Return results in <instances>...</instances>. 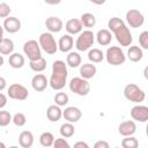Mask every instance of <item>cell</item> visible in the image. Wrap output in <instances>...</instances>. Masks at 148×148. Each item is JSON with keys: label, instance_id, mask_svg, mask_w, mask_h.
<instances>
[{"label": "cell", "instance_id": "cell-36", "mask_svg": "<svg viewBox=\"0 0 148 148\" xmlns=\"http://www.w3.org/2000/svg\"><path fill=\"white\" fill-rule=\"evenodd\" d=\"M12 9H10V6L6 2H1L0 3V17L1 18H7L9 17V14H10Z\"/></svg>", "mask_w": 148, "mask_h": 148}, {"label": "cell", "instance_id": "cell-12", "mask_svg": "<svg viewBox=\"0 0 148 148\" xmlns=\"http://www.w3.org/2000/svg\"><path fill=\"white\" fill-rule=\"evenodd\" d=\"M62 117L65 118V120H67V123H77L81 117H82V112L79 108L76 106H67L64 111H62Z\"/></svg>", "mask_w": 148, "mask_h": 148}, {"label": "cell", "instance_id": "cell-5", "mask_svg": "<svg viewBox=\"0 0 148 148\" xmlns=\"http://www.w3.org/2000/svg\"><path fill=\"white\" fill-rule=\"evenodd\" d=\"M95 38H96V36L94 35V32L91 30H83L79 35V37H77V39L75 42L76 50L81 51V52L90 50V47L95 43Z\"/></svg>", "mask_w": 148, "mask_h": 148}, {"label": "cell", "instance_id": "cell-44", "mask_svg": "<svg viewBox=\"0 0 148 148\" xmlns=\"http://www.w3.org/2000/svg\"><path fill=\"white\" fill-rule=\"evenodd\" d=\"M0 148H6V146H5V143H3V142H1V143H0Z\"/></svg>", "mask_w": 148, "mask_h": 148}, {"label": "cell", "instance_id": "cell-37", "mask_svg": "<svg viewBox=\"0 0 148 148\" xmlns=\"http://www.w3.org/2000/svg\"><path fill=\"white\" fill-rule=\"evenodd\" d=\"M139 43L142 49L148 50V30H145L139 35Z\"/></svg>", "mask_w": 148, "mask_h": 148}, {"label": "cell", "instance_id": "cell-2", "mask_svg": "<svg viewBox=\"0 0 148 148\" xmlns=\"http://www.w3.org/2000/svg\"><path fill=\"white\" fill-rule=\"evenodd\" d=\"M68 71H67V64L62 60H56L52 64V74L49 80L50 87L53 90H61L67 82Z\"/></svg>", "mask_w": 148, "mask_h": 148}, {"label": "cell", "instance_id": "cell-9", "mask_svg": "<svg viewBox=\"0 0 148 148\" xmlns=\"http://www.w3.org/2000/svg\"><path fill=\"white\" fill-rule=\"evenodd\" d=\"M7 95L9 98L12 99H16V101H24L28 98L29 96V91L28 89L20 84V83H13L9 86L8 88V91H7Z\"/></svg>", "mask_w": 148, "mask_h": 148}, {"label": "cell", "instance_id": "cell-18", "mask_svg": "<svg viewBox=\"0 0 148 148\" xmlns=\"http://www.w3.org/2000/svg\"><path fill=\"white\" fill-rule=\"evenodd\" d=\"M73 45H74V39H73V37L71 36V35H68V34H66V35H62L60 38H59V42H58V49H59V51H61V52H71V50H72V47H73Z\"/></svg>", "mask_w": 148, "mask_h": 148}, {"label": "cell", "instance_id": "cell-42", "mask_svg": "<svg viewBox=\"0 0 148 148\" xmlns=\"http://www.w3.org/2000/svg\"><path fill=\"white\" fill-rule=\"evenodd\" d=\"M5 87H6V80H5L3 76H1V77H0V90L3 91Z\"/></svg>", "mask_w": 148, "mask_h": 148}, {"label": "cell", "instance_id": "cell-8", "mask_svg": "<svg viewBox=\"0 0 148 148\" xmlns=\"http://www.w3.org/2000/svg\"><path fill=\"white\" fill-rule=\"evenodd\" d=\"M23 52L28 57L30 61L38 60L42 58V51H40V45L37 40L35 39H29L23 44Z\"/></svg>", "mask_w": 148, "mask_h": 148}, {"label": "cell", "instance_id": "cell-25", "mask_svg": "<svg viewBox=\"0 0 148 148\" xmlns=\"http://www.w3.org/2000/svg\"><path fill=\"white\" fill-rule=\"evenodd\" d=\"M14 42L10 39V38H6V37H3L2 39H1V42H0V53L2 54V56H10V54H13L14 52Z\"/></svg>", "mask_w": 148, "mask_h": 148}, {"label": "cell", "instance_id": "cell-26", "mask_svg": "<svg viewBox=\"0 0 148 148\" xmlns=\"http://www.w3.org/2000/svg\"><path fill=\"white\" fill-rule=\"evenodd\" d=\"M81 62H82V58L77 52H74V51L69 52L66 57V64H67V66H69L72 68H76V67L81 66Z\"/></svg>", "mask_w": 148, "mask_h": 148}, {"label": "cell", "instance_id": "cell-31", "mask_svg": "<svg viewBox=\"0 0 148 148\" xmlns=\"http://www.w3.org/2000/svg\"><path fill=\"white\" fill-rule=\"evenodd\" d=\"M29 66H30V68H31L34 72L40 73V72H43V71L46 68V60L42 57V58L38 59V60L30 61V62H29Z\"/></svg>", "mask_w": 148, "mask_h": 148}, {"label": "cell", "instance_id": "cell-24", "mask_svg": "<svg viewBox=\"0 0 148 148\" xmlns=\"http://www.w3.org/2000/svg\"><path fill=\"white\" fill-rule=\"evenodd\" d=\"M24 62H25V59L24 57L18 53V52H14L13 54L9 56L8 58V64L10 67L15 68V69H18V68H22L24 66Z\"/></svg>", "mask_w": 148, "mask_h": 148}, {"label": "cell", "instance_id": "cell-13", "mask_svg": "<svg viewBox=\"0 0 148 148\" xmlns=\"http://www.w3.org/2000/svg\"><path fill=\"white\" fill-rule=\"evenodd\" d=\"M2 28L5 31H7L9 34H15L21 30V21L15 16H9L3 20Z\"/></svg>", "mask_w": 148, "mask_h": 148}, {"label": "cell", "instance_id": "cell-41", "mask_svg": "<svg viewBox=\"0 0 148 148\" xmlns=\"http://www.w3.org/2000/svg\"><path fill=\"white\" fill-rule=\"evenodd\" d=\"M73 148H90V147H89V145H88L87 142H84V141H77V142L74 143V147H73Z\"/></svg>", "mask_w": 148, "mask_h": 148}, {"label": "cell", "instance_id": "cell-11", "mask_svg": "<svg viewBox=\"0 0 148 148\" xmlns=\"http://www.w3.org/2000/svg\"><path fill=\"white\" fill-rule=\"evenodd\" d=\"M130 114H131L132 119L135 121H140V123L148 121V106L140 105V104L134 105L131 109Z\"/></svg>", "mask_w": 148, "mask_h": 148}, {"label": "cell", "instance_id": "cell-30", "mask_svg": "<svg viewBox=\"0 0 148 148\" xmlns=\"http://www.w3.org/2000/svg\"><path fill=\"white\" fill-rule=\"evenodd\" d=\"M54 141H56L54 135L51 132H44L39 136V143L43 147H51V146H53Z\"/></svg>", "mask_w": 148, "mask_h": 148}, {"label": "cell", "instance_id": "cell-21", "mask_svg": "<svg viewBox=\"0 0 148 148\" xmlns=\"http://www.w3.org/2000/svg\"><path fill=\"white\" fill-rule=\"evenodd\" d=\"M127 58L132 62H139V61H141V59L143 58L142 49L140 46H138V45L130 46L128 50H127Z\"/></svg>", "mask_w": 148, "mask_h": 148}, {"label": "cell", "instance_id": "cell-38", "mask_svg": "<svg viewBox=\"0 0 148 148\" xmlns=\"http://www.w3.org/2000/svg\"><path fill=\"white\" fill-rule=\"evenodd\" d=\"M53 148H72V147L65 138H58L53 143Z\"/></svg>", "mask_w": 148, "mask_h": 148}, {"label": "cell", "instance_id": "cell-22", "mask_svg": "<svg viewBox=\"0 0 148 148\" xmlns=\"http://www.w3.org/2000/svg\"><path fill=\"white\" fill-rule=\"evenodd\" d=\"M46 117L50 121L56 123V121L60 120V118L62 117V110L60 109V106H58L56 104L50 105L46 110Z\"/></svg>", "mask_w": 148, "mask_h": 148}, {"label": "cell", "instance_id": "cell-27", "mask_svg": "<svg viewBox=\"0 0 148 148\" xmlns=\"http://www.w3.org/2000/svg\"><path fill=\"white\" fill-rule=\"evenodd\" d=\"M104 58H105V56H104V53L102 52V50H99V49H90V50L88 51V59H89L92 64L102 62Z\"/></svg>", "mask_w": 148, "mask_h": 148}, {"label": "cell", "instance_id": "cell-47", "mask_svg": "<svg viewBox=\"0 0 148 148\" xmlns=\"http://www.w3.org/2000/svg\"><path fill=\"white\" fill-rule=\"evenodd\" d=\"M114 148H120V147H114Z\"/></svg>", "mask_w": 148, "mask_h": 148}, {"label": "cell", "instance_id": "cell-14", "mask_svg": "<svg viewBox=\"0 0 148 148\" xmlns=\"http://www.w3.org/2000/svg\"><path fill=\"white\" fill-rule=\"evenodd\" d=\"M49 84H50V82H49V80L46 79V76L44 74H36L31 79V87L37 92L44 91Z\"/></svg>", "mask_w": 148, "mask_h": 148}, {"label": "cell", "instance_id": "cell-46", "mask_svg": "<svg viewBox=\"0 0 148 148\" xmlns=\"http://www.w3.org/2000/svg\"><path fill=\"white\" fill-rule=\"evenodd\" d=\"M9 148H18V147H17V146H10Z\"/></svg>", "mask_w": 148, "mask_h": 148}, {"label": "cell", "instance_id": "cell-33", "mask_svg": "<svg viewBox=\"0 0 148 148\" xmlns=\"http://www.w3.org/2000/svg\"><path fill=\"white\" fill-rule=\"evenodd\" d=\"M68 101H69V97L64 91H59L54 96V102H56V105L58 106H65L68 103Z\"/></svg>", "mask_w": 148, "mask_h": 148}, {"label": "cell", "instance_id": "cell-40", "mask_svg": "<svg viewBox=\"0 0 148 148\" xmlns=\"http://www.w3.org/2000/svg\"><path fill=\"white\" fill-rule=\"evenodd\" d=\"M6 104H7V96L3 92H1L0 94V109L2 110L6 106Z\"/></svg>", "mask_w": 148, "mask_h": 148}, {"label": "cell", "instance_id": "cell-17", "mask_svg": "<svg viewBox=\"0 0 148 148\" xmlns=\"http://www.w3.org/2000/svg\"><path fill=\"white\" fill-rule=\"evenodd\" d=\"M65 29L66 31L68 32V35H76V34H81L82 32V29H83V25L81 23V21L79 18H71L66 22L65 24Z\"/></svg>", "mask_w": 148, "mask_h": 148}, {"label": "cell", "instance_id": "cell-35", "mask_svg": "<svg viewBox=\"0 0 148 148\" xmlns=\"http://www.w3.org/2000/svg\"><path fill=\"white\" fill-rule=\"evenodd\" d=\"M13 123H14L15 126L22 127V126H24L25 123H27V117L24 116V113L17 112V113H15V114L13 116Z\"/></svg>", "mask_w": 148, "mask_h": 148}, {"label": "cell", "instance_id": "cell-3", "mask_svg": "<svg viewBox=\"0 0 148 148\" xmlns=\"http://www.w3.org/2000/svg\"><path fill=\"white\" fill-rule=\"evenodd\" d=\"M124 96L127 101L133 102V103H138V104L143 102L146 98L145 91L141 88H139V86H136L135 83H128L125 86Z\"/></svg>", "mask_w": 148, "mask_h": 148}, {"label": "cell", "instance_id": "cell-43", "mask_svg": "<svg viewBox=\"0 0 148 148\" xmlns=\"http://www.w3.org/2000/svg\"><path fill=\"white\" fill-rule=\"evenodd\" d=\"M143 76H145L146 80H148V66H146L143 68Z\"/></svg>", "mask_w": 148, "mask_h": 148}, {"label": "cell", "instance_id": "cell-4", "mask_svg": "<svg viewBox=\"0 0 148 148\" xmlns=\"http://www.w3.org/2000/svg\"><path fill=\"white\" fill-rule=\"evenodd\" d=\"M105 59L109 65L119 66L126 61V56L121 47L119 46H110L105 52Z\"/></svg>", "mask_w": 148, "mask_h": 148}, {"label": "cell", "instance_id": "cell-10", "mask_svg": "<svg viewBox=\"0 0 148 148\" xmlns=\"http://www.w3.org/2000/svg\"><path fill=\"white\" fill-rule=\"evenodd\" d=\"M126 22L132 28H140L145 23V16L138 9H130L126 12Z\"/></svg>", "mask_w": 148, "mask_h": 148}, {"label": "cell", "instance_id": "cell-28", "mask_svg": "<svg viewBox=\"0 0 148 148\" xmlns=\"http://www.w3.org/2000/svg\"><path fill=\"white\" fill-rule=\"evenodd\" d=\"M59 132H60L61 138L68 139V138H71V136L74 135V133H75V127H74V125H73L72 123H65V124H62V125L60 126Z\"/></svg>", "mask_w": 148, "mask_h": 148}, {"label": "cell", "instance_id": "cell-29", "mask_svg": "<svg viewBox=\"0 0 148 148\" xmlns=\"http://www.w3.org/2000/svg\"><path fill=\"white\" fill-rule=\"evenodd\" d=\"M80 21L84 28H92L96 24V17L91 13H83L80 17Z\"/></svg>", "mask_w": 148, "mask_h": 148}, {"label": "cell", "instance_id": "cell-32", "mask_svg": "<svg viewBox=\"0 0 148 148\" xmlns=\"http://www.w3.org/2000/svg\"><path fill=\"white\" fill-rule=\"evenodd\" d=\"M121 148H139V141L134 136H125L121 140Z\"/></svg>", "mask_w": 148, "mask_h": 148}, {"label": "cell", "instance_id": "cell-45", "mask_svg": "<svg viewBox=\"0 0 148 148\" xmlns=\"http://www.w3.org/2000/svg\"><path fill=\"white\" fill-rule=\"evenodd\" d=\"M146 135H147V138H148V124H147V126H146Z\"/></svg>", "mask_w": 148, "mask_h": 148}, {"label": "cell", "instance_id": "cell-7", "mask_svg": "<svg viewBox=\"0 0 148 148\" xmlns=\"http://www.w3.org/2000/svg\"><path fill=\"white\" fill-rule=\"evenodd\" d=\"M69 90L79 96H87L90 91V83L88 80L76 76L69 81Z\"/></svg>", "mask_w": 148, "mask_h": 148}, {"label": "cell", "instance_id": "cell-15", "mask_svg": "<svg viewBox=\"0 0 148 148\" xmlns=\"http://www.w3.org/2000/svg\"><path fill=\"white\" fill-rule=\"evenodd\" d=\"M118 132L124 138L133 136V134L136 132V125H135L134 120H125V121L120 123V125L118 126Z\"/></svg>", "mask_w": 148, "mask_h": 148}, {"label": "cell", "instance_id": "cell-34", "mask_svg": "<svg viewBox=\"0 0 148 148\" xmlns=\"http://www.w3.org/2000/svg\"><path fill=\"white\" fill-rule=\"evenodd\" d=\"M10 121H13L12 114H10L8 111L1 110V111H0V126H1V127H5V126H7Z\"/></svg>", "mask_w": 148, "mask_h": 148}, {"label": "cell", "instance_id": "cell-19", "mask_svg": "<svg viewBox=\"0 0 148 148\" xmlns=\"http://www.w3.org/2000/svg\"><path fill=\"white\" fill-rule=\"evenodd\" d=\"M96 73H97V68L91 62H87L80 66V75L82 79H86V80L92 79L96 75Z\"/></svg>", "mask_w": 148, "mask_h": 148}, {"label": "cell", "instance_id": "cell-6", "mask_svg": "<svg viewBox=\"0 0 148 148\" xmlns=\"http://www.w3.org/2000/svg\"><path fill=\"white\" fill-rule=\"evenodd\" d=\"M38 43L40 45V49L45 51L47 54H54L58 49V43L56 42L53 35L51 32H43L39 35Z\"/></svg>", "mask_w": 148, "mask_h": 148}, {"label": "cell", "instance_id": "cell-23", "mask_svg": "<svg viewBox=\"0 0 148 148\" xmlns=\"http://www.w3.org/2000/svg\"><path fill=\"white\" fill-rule=\"evenodd\" d=\"M18 143L22 148H31L34 145V134L30 131H23L18 135Z\"/></svg>", "mask_w": 148, "mask_h": 148}, {"label": "cell", "instance_id": "cell-20", "mask_svg": "<svg viewBox=\"0 0 148 148\" xmlns=\"http://www.w3.org/2000/svg\"><path fill=\"white\" fill-rule=\"evenodd\" d=\"M111 39H112V34L109 29H101L96 34V40L102 46L109 45L111 43Z\"/></svg>", "mask_w": 148, "mask_h": 148}, {"label": "cell", "instance_id": "cell-16", "mask_svg": "<svg viewBox=\"0 0 148 148\" xmlns=\"http://www.w3.org/2000/svg\"><path fill=\"white\" fill-rule=\"evenodd\" d=\"M45 27L49 30V32H51V34L60 32L64 27V23H62L61 18L58 16H49L45 21Z\"/></svg>", "mask_w": 148, "mask_h": 148}, {"label": "cell", "instance_id": "cell-1", "mask_svg": "<svg viewBox=\"0 0 148 148\" xmlns=\"http://www.w3.org/2000/svg\"><path fill=\"white\" fill-rule=\"evenodd\" d=\"M108 28L111 32H113L117 42L120 44V46H131L132 42H133V37H132V32L130 31L128 27L125 24V22L117 17L113 16L109 20L108 22Z\"/></svg>", "mask_w": 148, "mask_h": 148}, {"label": "cell", "instance_id": "cell-39", "mask_svg": "<svg viewBox=\"0 0 148 148\" xmlns=\"http://www.w3.org/2000/svg\"><path fill=\"white\" fill-rule=\"evenodd\" d=\"M92 148H110V145L108 141H104V140H99V141H96L94 143V147Z\"/></svg>", "mask_w": 148, "mask_h": 148}]
</instances>
